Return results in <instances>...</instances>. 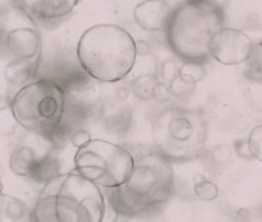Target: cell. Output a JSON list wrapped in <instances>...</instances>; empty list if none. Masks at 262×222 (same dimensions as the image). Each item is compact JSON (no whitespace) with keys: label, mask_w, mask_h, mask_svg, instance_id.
<instances>
[{"label":"cell","mask_w":262,"mask_h":222,"mask_svg":"<svg viewBox=\"0 0 262 222\" xmlns=\"http://www.w3.org/2000/svg\"><path fill=\"white\" fill-rule=\"evenodd\" d=\"M172 164L156 149L135 154L127 180L116 188L106 189L107 202L114 213L133 217L165 204L174 190Z\"/></svg>","instance_id":"6da1fadb"},{"label":"cell","mask_w":262,"mask_h":222,"mask_svg":"<svg viewBox=\"0 0 262 222\" xmlns=\"http://www.w3.org/2000/svg\"><path fill=\"white\" fill-rule=\"evenodd\" d=\"M104 214L100 187L74 169L44 184L32 210V221L100 222Z\"/></svg>","instance_id":"7a4b0ae2"},{"label":"cell","mask_w":262,"mask_h":222,"mask_svg":"<svg viewBox=\"0 0 262 222\" xmlns=\"http://www.w3.org/2000/svg\"><path fill=\"white\" fill-rule=\"evenodd\" d=\"M80 66L102 83H116L132 71L137 45L133 37L117 25H96L80 37L77 49Z\"/></svg>","instance_id":"3957f363"},{"label":"cell","mask_w":262,"mask_h":222,"mask_svg":"<svg viewBox=\"0 0 262 222\" xmlns=\"http://www.w3.org/2000/svg\"><path fill=\"white\" fill-rule=\"evenodd\" d=\"M225 26V9L199 0H183L173 9L166 26L167 43L182 61L205 64L210 42Z\"/></svg>","instance_id":"277c9868"},{"label":"cell","mask_w":262,"mask_h":222,"mask_svg":"<svg viewBox=\"0 0 262 222\" xmlns=\"http://www.w3.org/2000/svg\"><path fill=\"white\" fill-rule=\"evenodd\" d=\"M209 134L201 110L169 106L157 115L151 127L154 149L172 163H186L201 157Z\"/></svg>","instance_id":"5b68a950"},{"label":"cell","mask_w":262,"mask_h":222,"mask_svg":"<svg viewBox=\"0 0 262 222\" xmlns=\"http://www.w3.org/2000/svg\"><path fill=\"white\" fill-rule=\"evenodd\" d=\"M66 107V93L60 83L43 78L18 89L8 108L14 121L25 130L48 135L56 140Z\"/></svg>","instance_id":"8992f818"},{"label":"cell","mask_w":262,"mask_h":222,"mask_svg":"<svg viewBox=\"0 0 262 222\" xmlns=\"http://www.w3.org/2000/svg\"><path fill=\"white\" fill-rule=\"evenodd\" d=\"M134 165V156L123 146L103 139H92L77 148L75 170L99 187L112 189L123 184Z\"/></svg>","instance_id":"52a82bcc"},{"label":"cell","mask_w":262,"mask_h":222,"mask_svg":"<svg viewBox=\"0 0 262 222\" xmlns=\"http://www.w3.org/2000/svg\"><path fill=\"white\" fill-rule=\"evenodd\" d=\"M0 50L2 62L42 56L36 18L19 0H0Z\"/></svg>","instance_id":"ba28073f"},{"label":"cell","mask_w":262,"mask_h":222,"mask_svg":"<svg viewBox=\"0 0 262 222\" xmlns=\"http://www.w3.org/2000/svg\"><path fill=\"white\" fill-rule=\"evenodd\" d=\"M28 132L29 135L12 149L8 163L10 171L20 177H30L39 164L52 154L55 145L51 136Z\"/></svg>","instance_id":"9c48e42d"},{"label":"cell","mask_w":262,"mask_h":222,"mask_svg":"<svg viewBox=\"0 0 262 222\" xmlns=\"http://www.w3.org/2000/svg\"><path fill=\"white\" fill-rule=\"evenodd\" d=\"M253 43L254 40L244 31L224 26L210 42V57L224 65L242 64L248 60Z\"/></svg>","instance_id":"30bf717a"},{"label":"cell","mask_w":262,"mask_h":222,"mask_svg":"<svg viewBox=\"0 0 262 222\" xmlns=\"http://www.w3.org/2000/svg\"><path fill=\"white\" fill-rule=\"evenodd\" d=\"M59 83L64 90L67 104L70 103L71 106L85 109L92 107L101 94L99 81L88 75L83 69L69 74Z\"/></svg>","instance_id":"8fae6325"},{"label":"cell","mask_w":262,"mask_h":222,"mask_svg":"<svg viewBox=\"0 0 262 222\" xmlns=\"http://www.w3.org/2000/svg\"><path fill=\"white\" fill-rule=\"evenodd\" d=\"M171 9L166 0H144L133 9L136 25L145 32H157L166 28Z\"/></svg>","instance_id":"7c38bea8"},{"label":"cell","mask_w":262,"mask_h":222,"mask_svg":"<svg viewBox=\"0 0 262 222\" xmlns=\"http://www.w3.org/2000/svg\"><path fill=\"white\" fill-rule=\"evenodd\" d=\"M20 3L33 14L44 23L60 20L69 16L80 0H19Z\"/></svg>","instance_id":"4fadbf2b"},{"label":"cell","mask_w":262,"mask_h":222,"mask_svg":"<svg viewBox=\"0 0 262 222\" xmlns=\"http://www.w3.org/2000/svg\"><path fill=\"white\" fill-rule=\"evenodd\" d=\"M41 63V57L27 60L2 62V80L8 86L20 89L35 78Z\"/></svg>","instance_id":"5bb4252c"},{"label":"cell","mask_w":262,"mask_h":222,"mask_svg":"<svg viewBox=\"0 0 262 222\" xmlns=\"http://www.w3.org/2000/svg\"><path fill=\"white\" fill-rule=\"evenodd\" d=\"M0 220L2 222L32 221V211H30L21 199L2 192L0 199Z\"/></svg>","instance_id":"9a60e30c"},{"label":"cell","mask_w":262,"mask_h":222,"mask_svg":"<svg viewBox=\"0 0 262 222\" xmlns=\"http://www.w3.org/2000/svg\"><path fill=\"white\" fill-rule=\"evenodd\" d=\"M244 78L251 83L262 84V38L254 40L251 54L245 62Z\"/></svg>","instance_id":"2e32d148"},{"label":"cell","mask_w":262,"mask_h":222,"mask_svg":"<svg viewBox=\"0 0 262 222\" xmlns=\"http://www.w3.org/2000/svg\"><path fill=\"white\" fill-rule=\"evenodd\" d=\"M157 82L158 79L155 75L143 74L132 81L130 90L138 99L150 100L152 99V90Z\"/></svg>","instance_id":"e0dca14e"},{"label":"cell","mask_w":262,"mask_h":222,"mask_svg":"<svg viewBox=\"0 0 262 222\" xmlns=\"http://www.w3.org/2000/svg\"><path fill=\"white\" fill-rule=\"evenodd\" d=\"M198 81L193 78L179 73L170 81L169 87L172 93V96L176 98H187L189 97L195 90Z\"/></svg>","instance_id":"ac0fdd59"},{"label":"cell","mask_w":262,"mask_h":222,"mask_svg":"<svg viewBox=\"0 0 262 222\" xmlns=\"http://www.w3.org/2000/svg\"><path fill=\"white\" fill-rule=\"evenodd\" d=\"M59 174H61L59 173V165L52 154H50L39 164L30 177L36 182H44V184H46L49 180Z\"/></svg>","instance_id":"d6986e66"},{"label":"cell","mask_w":262,"mask_h":222,"mask_svg":"<svg viewBox=\"0 0 262 222\" xmlns=\"http://www.w3.org/2000/svg\"><path fill=\"white\" fill-rule=\"evenodd\" d=\"M193 192L195 196L205 202H212L219 196V188L211 180H200L193 185Z\"/></svg>","instance_id":"ffe728a7"},{"label":"cell","mask_w":262,"mask_h":222,"mask_svg":"<svg viewBox=\"0 0 262 222\" xmlns=\"http://www.w3.org/2000/svg\"><path fill=\"white\" fill-rule=\"evenodd\" d=\"M247 145L250 156L262 162V124L257 125L251 130L247 139Z\"/></svg>","instance_id":"44dd1931"},{"label":"cell","mask_w":262,"mask_h":222,"mask_svg":"<svg viewBox=\"0 0 262 222\" xmlns=\"http://www.w3.org/2000/svg\"><path fill=\"white\" fill-rule=\"evenodd\" d=\"M172 97V93L170 87L167 83L158 81L152 90V99L157 102L163 103L170 100Z\"/></svg>","instance_id":"7402d4cb"},{"label":"cell","mask_w":262,"mask_h":222,"mask_svg":"<svg viewBox=\"0 0 262 222\" xmlns=\"http://www.w3.org/2000/svg\"><path fill=\"white\" fill-rule=\"evenodd\" d=\"M92 140L91 134L86 130H76L70 136V141L72 145L76 148L85 146Z\"/></svg>","instance_id":"603a6c76"},{"label":"cell","mask_w":262,"mask_h":222,"mask_svg":"<svg viewBox=\"0 0 262 222\" xmlns=\"http://www.w3.org/2000/svg\"><path fill=\"white\" fill-rule=\"evenodd\" d=\"M179 68L180 66H177L174 61H171V60L166 61L163 64V68H162V77H163V79L170 83V81L178 74Z\"/></svg>","instance_id":"cb8c5ba5"},{"label":"cell","mask_w":262,"mask_h":222,"mask_svg":"<svg viewBox=\"0 0 262 222\" xmlns=\"http://www.w3.org/2000/svg\"><path fill=\"white\" fill-rule=\"evenodd\" d=\"M199 1H205V2H208V3H211L217 7H220L222 9H225L229 0H199Z\"/></svg>","instance_id":"d4e9b609"},{"label":"cell","mask_w":262,"mask_h":222,"mask_svg":"<svg viewBox=\"0 0 262 222\" xmlns=\"http://www.w3.org/2000/svg\"><path fill=\"white\" fill-rule=\"evenodd\" d=\"M261 214H262V206H261Z\"/></svg>","instance_id":"484cf974"}]
</instances>
